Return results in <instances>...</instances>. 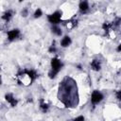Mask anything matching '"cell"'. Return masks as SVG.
I'll return each mask as SVG.
<instances>
[{
  "instance_id": "9a60e30c",
  "label": "cell",
  "mask_w": 121,
  "mask_h": 121,
  "mask_svg": "<svg viewBox=\"0 0 121 121\" xmlns=\"http://www.w3.org/2000/svg\"><path fill=\"white\" fill-rule=\"evenodd\" d=\"M120 23H121V18H116V19L113 21V23L112 24V26H118L120 25Z\"/></svg>"
},
{
  "instance_id": "6da1fadb",
  "label": "cell",
  "mask_w": 121,
  "mask_h": 121,
  "mask_svg": "<svg viewBox=\"0 0 121 121\" xmlns=\"http://www.w3.org/2000/svg\"><path fill=\"white\" fill-rule=\"evenodd\" d=\"M58 98L65 107H76L78 103V88L75 80L71 78H65L59 86Z\"/></svg>"
},
{
  "instance_id": "277c9868",
  "label": "cell",
  "mask_w": 121,
  "mask_h": 121,
  "mask_svg": "<svg viewBox=\"0 0 121 121\" xmlns=\"http://www.w3.org/2000/svg\"><path fill=\"white\" fill-rule=\"evenodd\" d=\"M60 18H61V12L60 11H55L54 13L48 15L47 17L49 23H51L52 25H58L60 22Z\"/></svg>"
},
{
  "instance_id": "8fae6325",
  "label": "cell",
  "mask_w": 121,
  "mask_h": 121,
  "mask_svg": "<svg viewBox=\"0 0 121 121\" xmlns=\"http://www.w3.org/2000/svg\"><path fill=\"white\" fill-rule=\"evenodd\" d=\"M11 17H12V11H11V10L6 11V12L3 14V16H2V18H3L5 21H7V22H9Z\"/></svg>"
},
{
  "instance_id": "e0dca14e",
  "label": "cell",
  "mask_w": 121,
  "mask_h": 121,
  "mask_svg": "<svg viewBox=\"0 0 121 121\" xmlns=\"http://www.w3.org/2000/svg\"><path fill=\"white\" fill-rule=\"evenodd\" d=\"M115 95H116V98H117L118 100H121V90L117 91L116 94H115Z\"/></svg>"
},
{
  "instance_id": "ac0fdd59",
  "label": "cell",
  "mask_w": 121,
  "mask_h": 121,
  "mask_svg": "<svg viewBox=\"0 0 121 121\" xmlns=\"http://www.w3.org/2000/svg\"><path fill=\"white\" fill-rule=\"evenodd\" d=\"M27 14H28L27 9H25L24 10H22V16H24V17H26V16H27Z\"/></svg>"
},
{
  "instance_id": "5b68a950",
  "label": "cell",
  "mask_w": 121,
  "mask_h": 121,
  "mask_svg": "<svg viewBox=\"0 0 121 121\" xmlns=\"http://www.w3.org/2000/svg\"><path fill=\"white\" fill-rule=\"evenodd\" d=\"M19 34H20V30L17 29V28L12 29V30H9V31L8 32V39H9V41H13V40H15L16 38H18Z\"/></svg>"
},
{
  "instance_id": "d6986e66",
  "label": "cell",
  "mask_w": 121,
  "mask_h": 121,
  "mask_svg": "<svg viewBox=\"0 0 121 121\" xmlns=\"http://www.w3.org/2000/svg\"><path fill=\"white\" fill-rule=\"evenodd\" d=\"M75 120H84V117L83 116H78V117H76Z\"/></svg>"
},
{
  "instance_id": "52a82bcc",
  "label": "cell",
  "mask_w": 121,
  "mask_h": 121,
  "mask_svg": "<svg viewBox=\"0 0 121 121\" xmlns=\"http://www.w3.org/2000/svg\"><path fill=\"white\" fill-rule=\"evenodd\" d=\"M6 100L12 106V107H15L17 105V100L13 97V95L11 94H7L6 95Z\"/></svg>"
},
{
  "instance_id": "4fadbf2b",
  "label": "cell",
  "mask_w": 121,
  "mask_h": 121,
  "mask_svg": "<svg viewBox=\"0 0 121 121\" xmlns=\"http://www.w3.org/2000/svg\"><path fill=\"white\" fill-rule=\"evenodd\" d=\"M40 108H41V110H42V112H46L48 111L49 106H48V104H47V103H45L43 100H41Z\"/></svg>"
},
{
  "instance_id": "8992f818",
  "label": "cell",
  "mask_w": 121,
  "mask_h": 121,
  "mask_svg": "<svg viewBox=\"0 0 121 121\" xmlns=\"http://www.w3.org/2000/svg\"><path fill=\"white\" fill-rule=\"evenodd\" d=\"M78 7H79V10H80L82 13H86V12L89 10V4H88V1H87V0H82V1H80Z\"/></svg>"
},
{
  "instance_id": "44dd1931",
  "label": "cell",
  "mask_w": 121,
  "mask_h": 121,
  "mask_svg": "<svg viewBox=\"0 0 121 121\" xmlns=\"http://www.w3.org/2000/svg\"><path fill=\"white\" fill-rule=\"evenodd\" d=\"M22 1H24V0H19V2H22Z\"/></svg>"
},
{
  "instance_id": "9c48e42d",
  "label": "cell",
  "mask_w": 121,
  "mask_h": 121,
  "mask_svg": "<svg viewBox=\"0 0 121 121\" xmlns=\"http://www.w3.org/2000/svg\"><path fill=\"white\" fill-rule=\"evenodd\" d=\"M71 44V38L69 36H64L60 41V45L62 47H67Z\"/></svg>"
},
{
  "instance_id": "7c38bea8",
  "label": "cell",
  "mask_w": 121,
  "mask_h": 121,
  "mask_svg": "<svg viewBox=\"0 0 121 121\" xmlns=\"http://www.w3.org/2000/svg\"><path fill=\"white\" fill-rule=\"evenodd\" d=\"M51 30H52V32L54 33V34H56L57 36H60L61 35V29L59 27V26H57L56 25H54L52 27H51Z\"/></svg>"
},
{
  "instance_id": "3957f363",
  "label": "cell",
  "mask_w": 121,
  "mask_h": 121,
  "mask_svg": "<svg viewBox=\"0 0 121 121\" xmlns=\"http://www.w3.org/2000/svg\"><path fill=\"white\" fill-rule=\"evenodd\" d=\"M103 98H104L103 95H102L99 91L95 90V91L92 93V95H91V102H92L93 105H96V104H98L99 102H101V101L103 100Z\"/></svg>"
},
{
  "instance_id": "ba28073f",
  "label": "cell",
  "mask_w": 121,
  "mask_h": 121,
  "mask_svg": "<svg viewBox=\"0 0 121 121\" xmlns=\"http://www.w3.org/2000/svg\"><path fill=\"white\" fill-rule=\"evenodd\" d=\"M91 67H92V69H93V70H95V71H99V70H100V68H101L100 61H99L98 60H96V59L93 60H92V62H91Z\"/></svg>"
},
{
  "instance_id": "ffe728a7",
  "label": "cell",
  "mask_w": 121,
  "mask_h": 121,
  "mask_svg": "<svg viewBox=\"0 0 121 121\" xmlns=\"http://www.w3.org/2000/svg\"><path fill=\"white\" fill-rule=\"evenodd\" d=\"M117 51H118V52H121V43L118 45V47H117Z\"/></svg>"
},
{
  "instance_id": "5bb4252c",
  "label": "cell",
  "mask_w": 121,
  "mask_h": 121,
  "mask_svg": "<svg viewBox=\"0 0 121 121\" xmlns=\"http://www.w3.org/2000/svg\"><path fill=\"white\" fill-rule=\"evenodd\" d=\"M34 18H40L42 15H43V11H42V9H37L36 10H35V12H34Z\"/></svg>"
},
{
  "instance_id": "2e32d148",
  "label": "cell",
  "mask_w": 121,
  "mask_h": 121,
  "mask_svg": "<svg viewBox=\"0 0 121 121\" xmlns=\"http://www.w3.org/2000/svg\"><path fill=\"white\" fill-rule=\"evenodd\" d=\"M48 51H49L50 53H55V52L57 51V49H56V46H55V43H52V45L49 47Z\"/></svg>"
},
{
  "instance_id": "7a4b0ae2",
  "label": "cell",
  "mask_w": 121,
  "mask_h": 121,
  "mask_svg": "<svg viewBox=\"0 0 121 121\" xmlns=\"http://www.w3.org/2000/svg\"><path fill=\"white\" fill-rule=\"evenodd\" d=\"M62 66H63V63L58 58H53L51 60V71L48 74L49 78H54L57 76V74L60 71Z\"/></svg>"
},
{
  "instance_id": "30bf717a",
  "label": "cell",
  "mask_w": 121,
  "mask_h": 121,
  "mask_svg": "<svg viewBox=\"0 0 121 121\" xmlns=\"http://www.w3.org/2000/svg\"><path fill=\"white\" fill-rule=\"evenodd\" d=\"M28 77H29V78H30V81H33V80H35L36 78H37V77H38V75H37V73L34 71V70H25L24 71Z\"/></svg>"
}]
</instances>
